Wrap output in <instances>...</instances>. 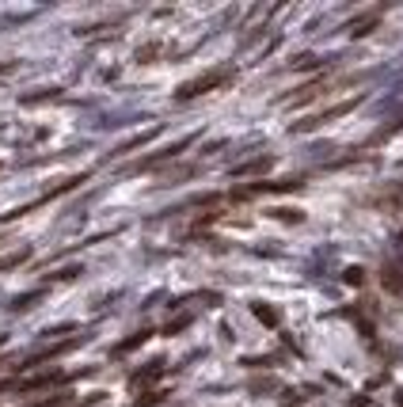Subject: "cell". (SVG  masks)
Here are the masks:
<instances>
[{
  "label": "cell",
  "instance_id": "obj_7",
  "mask_svg": "<svg viewBox=\"0 0 403 407\" xmlns=\"http://www.w3.org/2000/svg\"><path fill=\"white\" fill-rule=\"evenodd\" d=\"M255 316L263 320V324H278V312H274V309H263V305H255Z\"/></svg>",
  "mask_w": 403,
  "mask_h": 407
},
{
  "label": "cell",
  "instance_id": "obj_3",
  "mask_svg": "<svg viewBox=\"0 0 403 407\" xmlns=\"http://www.w3.org/2000/svg\"><path fill=\"white\" fill-rule=\"evenodd\" d=\"M380 282H384V289H388V294L403 297V270H392V267H388L384 274H380Z\"/></svg>",
  "mask_w": 403,
  "mask_h": 407
},
{
  "label": "cell",
  "instance_id": "obj_4",
  "mask_svg": "<svg viewBox=\"0 0 403 407\" xmlns=\"http://www.w3.org/2000/svg\"><path fill=\"white\" fill-rule=\"evenodd\" d=\"M377 12H365V16H358V19H350V34H369L373 27H377Z\"/></svg>",
  "mask_w": 403,
  "mask_h": 407
},
{
  "label": "cell",
  "instance_id": "obj_2",
  "mask_svg": "<svg viewBox=\"0 0 403 407\" xmlns=\"http://www.w3.org/2000/svg\"><path fill=\"white\" fill-rule=\"evenodd\" d=\"M224 80H229V69H214V73H206V76H198V80L183 84V88H179V99H194V96H202V91L217 88V84H224Z\"/></svg>",
  "mask_w": 403,
  "mask_h": 407
},
{
  "label": "cell",
  "instance_id": "obj_6",
  "mask_svg": "<svg viewBox=\"0 0 403 407\" xmlns=\"http://www.w3.org/2000/svg\"><path fill=\"white\" fill-rule=\"evenodd\" d=\"M27 255H31V252H27V248H23V252H12V255H4V259H0V270H8V267H19V263H23Z\"/></svg>",
  "mask_w": 403,
  "mask_h": 407
},
{
  "label": "cell",
  "instance_id": "obj_5",
  "mask_svg": "<svg viewBox=\"0 0 403 407\" xmlns=\"http://www.w3.org/2000/svg\"><path fill=\"white\" fill-rule=\"evenodd\" d=\"M266 168H270V156H263V160H247V164H240L236 175H251V171H266Z\"/></svg>",
  "mask_w": 403,
  "mask_h": 407
},
{
  "label": "cell",
  "instance_id": "obj_8",
  "mask_svg": "<svg viewBox=\"0 0 403 407\" xmlns=\"http://www.w3.org/2000/svg\"><path fill=\"white\" fill-rule=\"evenodd\" d=\"M293 65H297V69H312V65H316V57H312V54H305V57H297Z\"/></svg>",
  "mask_w": 403,
  "mask_h": 407
},
{
  "label": "cell",
  "instance_id": "obj_1",
  "mask_svg": "<svg viewBox=\"0 0 403 407\" xmlns=\"http://www.w3.org/2000/svg\"><path fill=\"white\" fill-rule=\"evenodd\" d=\"M358 103H362V96L346 99V103H335V107H327V111L312 114V118H305V122H297V126H293V133H308V130H320V126H327V122H335V118H343V114H350V111H354Z\"/></svg>",
  "mask_w": 403,
  "mask_h": 407
}]
</instances>
